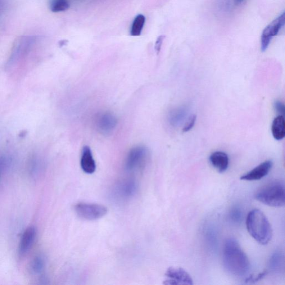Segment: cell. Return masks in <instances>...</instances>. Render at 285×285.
Here are the masks:
<instances>
[{
    "mask_svg": "<svg viewBox=\"0 0 285 285\" xmlns=\"http://www.w3.org/2000/svg\"><path fill=\"white\" fill-rule=\"evenodd\" d=\"M223 264L226 270L235 277H243L249 271L250 261L236 239L230 238L225 241Z\"/></svg>",
    "mask_w": 285,
    "mask_h": 285,
    "instance_id": "6da1fadb",
    "label": "cell"
},
{
    "mask_svg": "<svg viewBox=\"0 0 285 285\" xmlns=\"http://www.w3.org/2000/svg\"><path fill=\"white\" fill-rule=\"evenodd\" d=\"M246 227L251 237L261 245H267L272 239V227L264 212L260 210H252L248 213Z\"/></svg>",
    "mask_w": 285,
    "mask_h": 285,
    "instance_id": "7a4b0ae2",
    "label": "cell"
},
{
    "mask_svg": "<svg viewBox=\"0 0 285 285\" xmlns=\"http://www.w3.org/2000/svg\"><path fill=\"white\" fill-rule=\"evenodd\" d=\"M258 201L273 207H282L285 205V194L284 183L274 180L267 184L255 195Z\"/></svg>",
    "mask_w": 285,
    "mask_h": 285,
    "instance_id": "3957f363",
    "label": "cell"
},
{
    "mask_svg": "<svg viewBox=\"0 0 285 285\" xmlns=\"http://www.w3.org/2000/svg\"><path fill=\"white\" fill-rule=\"evenodd\" d=\"M148 149L139 146L130 149L125 160V169L128 171H138L144 168L149 158Z\"/></svg>",
    "mask_w": 285,
    "mask_h": 285,
    "instance_id": "277c9868",
    "label": "cell"
},
{
    "mask_svg": "<svg viewBox=\"0 0 285 285\" xmlns=\"http://www.w3.org/2000/svg\"><path fill=\"white\" fill-rule=\"evenodd\" d=\"M74 211L80 218L94 221L102 218L108 212L107 208L97 203L80 202L74 207Z\"/></svg>",
    "mask_w": 285,
    "mask_h": 285,
    "instance_id": "5b68a950",
    "label": "cell"
},
{
    "mask_svg": "<svg viewBox=\"0 0 285 285\" xmlns=\"http://www.w3.org/2000/svg\"><path fill=\"white\" fill-rule=\"evenodd\" d=\"M285 12L282 13L279 16L268 25L262 31L261 37V49L264 52L268 49L271 41L277 36L280 30L285 24Z\"/></svg>",
    "mask_w": 285,
    "mask_h": 285,
    "instance_id": "8992f818",
    "label": "cell"
},
{
    "mask_svg": "<svg viewBox=\"0 0 285 285\" xmlns=\"http://www.w3.org/2000/svg\"><path fill=\"white\" fill-rule=\"evenodd\" d=\"M138 184L132 179L121 180L113 189V197L119 201H126L135 195L138 191Z\"/></svg>",
    "mask_w": 285,
    "mask_h": 285,
    "instance_id": "52a82bcc",
    "label": "cell"
},
{
    "mask_svg": "<svg viewBox=\"0 0 285 285\" xmlns=\"http://www.w3.org/2000/svg\"><path fill=\"white\" fill-rule=\"evenodd\" d=\"M164 284L168 285L193 284V279L186 271L181 268H170L166 271Z\"/></svg>",
    "mask_w": 285,
    "mask_h": 285,
    "instance_id": "ba28073f",
    "label": "cell"
},
{
    "mask_svg": "<svg viewBox=\"0 0 285 285\" xmlns=\"http://www.w3.org/2000/svg\"><path fill=\"white\" fill-rule=\"evenodd\" d=\"M117 124L116 117L110 112L102 113L96 119V127L102 134H111L114 130Z\"/></svg>",
    "mask_w": 285,
    "mask_h": 285,
    "instance_id": "9c48e42d",
    "label": "cell"
},
{
    "mask_svg": "<svg viewBox=\"0 0 285 285\" xmlns=\"http://www.w3.org/2000/svg\"><path fill=\"white\" fill-rule=\"evenodd\" d=\"M273 166V163L270 160L261 163L255 168L243 174L240 177L243 180L253 181L259 180L268 175Z\"/></svg>",
    "mask_w": 285,
    "mask_h": 285,
    "instance_id": "30bf717a",
    "label": "cell"
},
{
    "mask_svg": "<svg viewBox=\"0 0 285 285\" xmlns=\"http://www.w3.org/2000/svg\"><path fill=\"white\" fill-rule=\"evenodd\" d=\"M36 230L34 226L27 228L22 234L19 246V253L21 256H25L32 247L36 238Z\"/></svg>",
    "mask_w": 285,
    "mask_h": 285,
    "instance_id": "8fae6325",
    "label": "cell"
},
{
    "mask_svg": "<svg viewBox=\"0 0 285 285\" xmlns=\"http://www.w3.org/2000/svg\"><path fill=\"white\" fill-rule=\"evenodd\" d=\"M211 164L219 173H223L228 170L229 166V157L224 152L212 153L210 157Z\"/></svg>",
    "mask_w": 285,
    "mask_h": 285,
    "instance_id": "7c38bea8",
    "label": "cell"
},
{
    "mask_svg": "<svg viewBox=\"0 0 285 285\" xmlns=\"http://www.w3.org/2000/svg\"><path fill=\"white\" fill-rule=\"evenodd\" d=\"M80 166L85 173L93 174L96 170V164L91 149L88 146L84 147L81 154Z\"/></svg>",
    "mask_w": 285,
    "mask_h": 285,
    "instance_id": "4fadbf2b",
    "label": "cell"
},
{
    "mask_svg": "<svg viewBox=\"0 0 285 285\" xmlns=\"http://www.w3.org/2000/svg\"><path fill=\"white\" fill-rule=\"evenodd\" d=\"M271 132L275 139L282 141L285 136V120L284 115L276 117L271 126Z\"/></svg>",
    "mask_w": 285,
    "mask_h": 285,
    "instance_id": "5bb4252c",
    "label": "cell"
},
{
    "mask_svg": "<svg viewBox=\"0 0 285 285\" xmlns=\"http://www.w3.org/2000/svg\"><path fill=\"white\" fill-rule=\"evenodd\" d=\"M186 109L184 108H179L171 111L169 115L170 123L173 126L179 125L186 115Z\"/></svg>",
    "mask_w": 285,
    "mask_h": 285,
    "instance_id": "9a60e30c",
    "label": "cell"
},
{
    "mask_svg": "<svg viewBox=\"0 0 285 285\" xmlns=\"http://www.w3.org/2000/svg\"><path fill=\"white\" fill-rule=\"evenodd\" d=\"M145 22H146V17L144 15L139 14L135 17L130 30L131 35L138 36L141 35Z\"/></svg>",
    "mask_w": 285,
    "mask_h": 285,
    "instance_id": "2e32d148",
    "label": "cell"
},
{
    "mask_svg": "<svg viewBox=\"0 0 285 285\" xmlns=\"http://www.w3.org/2000/svg\"><path fill=\"white\" fill-rule=\"evenodd\" d=\"M45 268V261L40 256H35L30 264L31 273L35 275L42 274Z\"/></svg>",
    "mask_w": 285,
    "mask_h": 285,
    "instance_id": "e0dca14e",
    "label": "cell"
},
{
    "mask_svg": "<svg viewBox=\"0 0 285 285\" xmlns=\"http://www.w3.org/2000/svg\"><path fill=\"white\" fill-rule=\"evenodd\" d=\"M70 7V4L67 0H52L50 8L53 12L65 11Z\"/></svg>",
    "mask_w": 285,
    "mask_h": 285,
    "instance_id": "ac0fdd59",
    "label": "cell"
},
{
    "mask_svg": "<svg viewBox=\"0 0 285 285\" xmlns=\"http://www.w3.org/2000/svg\"><path fill=\"white\" fill-rule=\"evenodd\" d=\"M283 264V257L281 253L276 252L271 256L270 261V268L271 270L278 271L282 268Z\"/></svg>",
    "mask_w": 285,
    "mask_h": 285,
    "instance_id": "d6986e66",
    "label": "cell"
},
{
    "mask_svg": "<svg viewBox=\"0 0 285 285\" xmlns=\"http://www.w3.org/2000/svg\"><path fill=\"white\" fill-rule=\"evenodd\" d=\"M230 219L234 222V223H239L242 218V212L240 209L238 207H234L230 212Z\"/></svg>",
    "mask_w": 285,
    "mask_h": 285,
    "instance_id": "ffe728a7",
    "label": "cell"
},
{
    "mask_svg": "<svg viewBox=\"0 0 285 285\" xmlns=\"http://www.w3.org/2000/svg\"><path fill=\"white\" fill-rule=\"evenodd\" d=\"M196 121V116L195 115H193L190 116L187 121V123H185L184 128L183 129V131L184 132H188L189 130H191L194 124H195Z\"/></svg>",
    "mask_w": 285,
    "mask_h": 285,
    "instance_id": "44dd1931",
    "label": "cell"
},
{
    "mask_svg": "<svg viewBox=\"0 0 285 285\" xmlns=\"http://www.w3.org/2000/svg\"><path fill=\"white\" fill-rule=\"evenodd\" d=\"M268 274V273L266 271H264V272L260 273L259 274L251 276L250 278L249 277L247 279L246 282L248 283L257 282L258 281H259V280L263 279L264 277H265L267 274Z\"/></svg>",
    "mask_w": 285,
    "mask_h": 285,
    "instance_id": "7402d4cb",
    "label": "cell"
},
{
    "mask_svg": "<svg viewBox=\"0 0 285 285\" xmlns=\"http://www.w3.org/2000/svg\"><path fill=\"white\" fill-rule=\"evenodd\" d=\"M274 108L280 115H283L285 114V107L284 104L280 101H275L274 103Z\"/></svg>",
    "mask_w": 285,
    "mask_h": 285,
    "instance_id": "603a6c76",
    "label": "cell"
},
{
    "mask_svg": "<svg viewBox=\"0 0 285 285\" xmlns=\"http://www.w3.org/2000/svg\"><path fill=\"white\" fill-rule=\"evenodd\" d=\"M165 38V36L164 35H161L157 39L155 45V49L158 54L161 51L162 45L163 44V42H164Z\"/></svg>",
    "mask_w": 285,
    "mask_h": 285,
    "instance_id": "cb8c5ba5",
    "label": "cell"
},
{
    "mask_svg": "<svg viewBox=\"0 0 285 285\" xmlns=\"http://www.w3.org/2000/svg\"><path fill=\"white\" fill-rule=\"evenodd\" d=\"M244 1V0H235V3L237 4H241Z\"/></svg>",
    "mask_w": 285,
    "mask_h": 285,
    "instance_id": "d4e9b609",
    "label": "cell"
}]
</instances>
